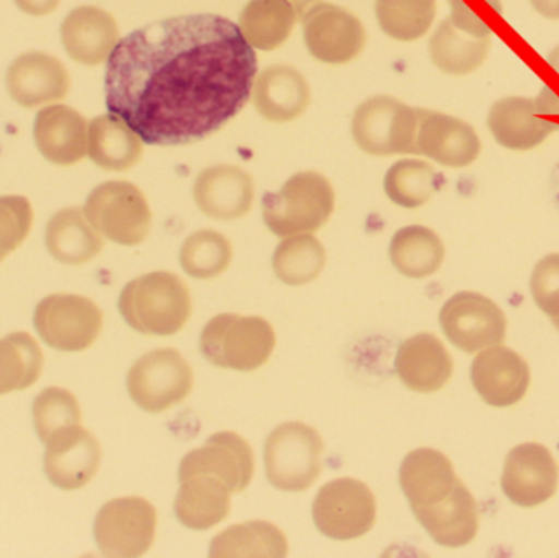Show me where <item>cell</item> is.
Wrapping results in <instances>:
<instances>
[{"instance_id": "cell-1", "label": "cell", "mask_w": 559, "mask_h": 558, "mask_svg": "<svg viewBox=\"0 0 559 558\" xmlns=\"http://www.w3.org/2000/svg\"><path fill=\"white\" fill-rule=\"evenodd\" d=\"M255 78L258 56L231 20L173 16L118 41L105 72V104L143 143L180 146L229 123Z\"/></svg>"}, {"instance_id": "cell-2", "label": "cell", "mask_w": 559, "mask_h": 558, "mask_svg": "<svg viewBox=\"0 0 559 558\" xmlns=\"http://www.w3.org/2000/svg\"><path fill=\"white\" fill-rule=\"evenodd\" d=\"M400 484L417 521L437 544L462 547L475 539L478 508L442 452L424 448L407 454Z\"/></svg>"}, {"instance_id": "cell-3", "label": "cell", "mask_w": 559, "mask_h": 558, "mask_svg": "<svg viewBox=\"0 0 559 558\" xmlns=\"http://www.w3.org/2000/svg\"><path fill=\"white\" fill-rule=\"evenodd\" d=\"M118 308L124 321L138 333L173 336L190 320L192 297L179 275L151 272L123 288Z\"/></svg>"}, {"instance_id": "cell-4", "label": "cell", "mask_w": 559, "mask_h": 558, "mask_svg": "<svg viewBox=\"0 0 559 558\" xmlns=\"http://www.w3.org/2000/svg\"><path fill=\"white\" fill-rule=\"evenodd\" d=\"M331 182L314 170L298 173L278 192L267 193L262 202L265 225L280 238L312 235L334 212Z\"/></svg>"}, {"instance_id": "cell-5", "label": "cell", "mask_w": 559, "mask_h": 558, "mask_svg": "<svg viewBox=\"0 0 559 558\" xmlns=\"http://www.w3.org/2000/svg\"><path fill=\"white\" fill-rule=\"evenodd\" d=\"M277 336L261 317L223 313L213 318L202 331L200 349L213 366L252 372L269 363Z\"/></svg>"}, {"instance_id": "cell-6", "label": "cell", "mask_w": 559, "mask_h": 558, "mask_svg": "<svg viewBox=\"0 0 559 558\" xmlns=\"http://www.w3.org/2000/svg\"><path fill=\"white\" fill-rule=\"evenodd\" d=\"M324 442L311 426L289 422L278 426L265 441L267 480L283 491H305L321 474Z\"/></svg>"}, {"instance_id": "cell-7", "label": "cell", "mask_w": 559, "mask_h": 558, "mask_svg": "<svg viewBox=\"0 0 559 558\" xmlns=\"http://www.w3.org/2000/svg\"><path fill=\"white\" fill-rule=\"evenodd\" d=\"M84 213L102 236L121 246L141 245L153 222L146 197L127 180H108L95 187Z\"/></svg>"}, {"instance_id": "cell-8", "label": "cell", "mask_w": 559, "mask_h": 558, "mask_svg": "<svg viewBox=\"0 0 559 558\" xmlns=\"http://www.w3.org/2000/svg\"><path fill=\"white\" fill-rule=\"evenodd\" d=\"M420 108L407 107L388 95L368 98L352 118V136L373 156L414 154Z\"/></svg>"}, {"instance_id": "cell-9", "label": "cell", "mask_w": 559, "mask_h": 558, "mask_svg": "<svg viewBox=\"0 0 559 558\" xmlns=\"http://www.w3.org/2000/svg\"><path fill=\"white\" fill-rule=\"evenodd\" d=\"M35 328L52 349L81 353L100 336L104 313L91 298L82 295H49L36 307Z\"/></svg>"}, {"instance_id": "cell-10", "label": "cell", "mask_w": 559, "mask_h": 558, "mask_svg": "<svg viewBox=\"0 0 559 558\" xmlns=\"http://www.w3.org/2000/svg\"><path fill=\"white\" fill-rule=\"evenodd\" d=\"M312 520L329 539H358L374 526L377 500L364 482L335 478L316 495Z\"/></svg>"}, {"instance_id": "cell-11", "label": "cell", "mask_w": 559, "mask_h": 558, "mask_svg": "<svg viewBox=\"0 0 559 558\" xmlns=\"http://www.w3.org/2000/svg\"><path fill=\"white\" fill-rule=\"evenodd\" d=\"M192 389V367L176 349L144 354L128 373V392L144 412H166L182 403Z\"/></svg>"}, {"instance_id": "cell-12", "label": "cell", "mask_w": 559, "mask_h": 558, "mask_svg": "<svg viewBox=\"0 0 559 558\" xmlns=\"http://www.w3.org/2000/svg\"><path fill=\"white\" fill-rule=\"evenodd\" d=\"M157 511L140 497L108 501L95 518L94 536L102 556L141 557L156 539Z\"/></svg>"}, {"instance_id": "cell-13", "label": "cell", "mask_w": 559, "mask_h": 558, "mask_svg": "<svg viewBox=\"0 0 559 558\" xmlns=\"http://www.w3.org/2000/svg\"><path fill=\"white\" fill-rule=\"evenodd\" d=\"M301 20L306 48L318 61L347 64L364 51L367 43L364 23L347 9L319 2Z\"/></svg>"}, {"instance_id": "cell-14", "label": "cell", "mask_w": 559, "mask_h": 558, "mask_svg": "<svg viewBox=\"0 0 559 558\" xmlns=\"http://www.w3.org/2000/svg\"><path fill=\"white\" fill-rule=\"evenodd\" d=\"M440 327L453 346L473 354L501 344L508 321L495 301L475 292H460L443 305Z\"/></svg>"}, {"instance_id": "cell-15", "label": "cell", "mask_w": 559, "mask_h": 558, "mask_svg": "<svg viewBox=\"0 0 559 558\" xmlns=\"http://www.w3.org/2000/svg\"><path fill=\"white\" fill-rule=\"evenodd\" d=\"M481 153V141L472 124L460 118L420 108L414 154L447 167H466Z\"/></svg>"}, {"instance_id": "cell-16", "label": "cell", "mask_w": 559, "mask_h": 558, "mask_svg": "<svg viewBox=\"0 0 559 558\" xmlns=\"http://www.w3.org/2000/svg\"><path fill=\"white\" fill-rule=\"evenodd\" d=\"M559 467L554 455L540 444L518 446L506 461L502 490L512 503L534 508L554 497Z\"/></svg>"}, {"instance_id": "cell-17", "label": "cell", "mask_w": 559, "mask_h": 558, "mask_svg": "<svg viewBox=\"0 0 559 558\" xmlns=\"http://www.w3.org/2000/svg\"><path fill=\"white\" fill-rule=\"evenodd\" d=\"M45 446L46 477L61 490L84 488L100 468V442L82 425L55 436Z\"/></svg>"}, {"instance_id": "cell-18", "label": "cell", "mask_w": 559, "mask_h": 558, "mask_svg": "<svg viewBox=\"0 0 559 558\" xmlns=\"http://www.w3.org/2000/svg\"><path fill=\"white\" fill-rule=\"evenodd\" d=\"M10 97L25 108L62 100L71 91V75L56 56L32 51L19 56L7 71Z\"/></svg>"}, {"instance_id": "cell-19", "label": "cell", "mask_w": 559, "mask_h": 558, "mask_svg": "<svg viewBox=\"0 0 559 558\" xmlns=\"http://www.w3.org/2000/svg\"><path fill=\"white\" fill-rule=\"evenodd\" d=\"M254 468V451L249 442L236 432L223 431L212 436L203 448L189 452L179 474H212L225 482L233 494H241L251 485Z\"/></svg>"}, {"instance_id": "cell-20", "label": "cell", "mask_w": 559, "mask_h": 558, "mask_svg": "<svg viewBox=\"0 0 559 558\" xmlns=\"http://www.w3.org/2000/svg\"><path fill=\"white\" fill-rule=\"evenodd\" d=\"M254 179L238 166L219 164L202 170L193 186L200 212L215 219H238L254 205Z\"/></svg>"}, {"instance_id": "cell-21", "label": "cell", "mask_w": 559, "mask_h": 558, "mask_svg": "<svg viewBox=\"0 0 559 558\" xmlns=\"http://www.w3.org/2000/svg\"><path fill=\"white\" fill-rule=\"evenodd\" d=\"M66 52L79 64L98 66L108 61L120 41V29L111 13L100 7L72 10L61 25Z\"/></svg>"}, {"instance_id": "cell-22", "label": "cell", "mask_w": 559, "mask_h": 558, "mask_svg": "<svg viewBox=\"0 0 559 558\" xmlns=\"http://www.w3.org/2000/svg\"><path fill=\"white\" fill-rule=\"evenodd\" d=\"M473 385L488 405L504 408L524 399L531 382L527 363L514 351L492 347L476 357Z\"/></svg>"}, {"instance_id": "cell-23", "label": "cell", "mask_w": 559, "mask_h": 558, "mask_svg": "<svg viewBox=\"0 0 559 558\" xmlns=\"http://www.w3.org/2000/svg\"><path fill=\"white\" fill-rule=\"evenodd\" d=\"M36 147L56 166H74L87 154V120L74 108L51 105L36 115Z\"/></svg>"}, {"instance_id": "cell-24", "label": "cell", "mask_w": 559, "mask_h": 558, "mask_svg": "<svg viewBox=\"0 0 559 558\" xmlns=\"http://www.w3.org/2000/svg\"><path fill=\"white\" fill-rule=\"evenodd\" d=\"M488 124L495 140L514 151L534 150L559 131L557 124L542 115L537 100L527 97H506L496 102L489 111Z\"/></svg>"}, {"instance_id": "cell-25", "label": "cell", "mask_w": 559, "mask_h": 558, "mask_svg": "<svg viewBox=\"0 0 559 558\" xmlns=\"http://www.w3.org/2000/svg\"><path fill=\"white\" fill-rule=\"evenodd\" d=\"M180 488L174 510L177 520L193 531L215 527L231 511V488L215 475L179 474Z\"/></svg>"}, {"instance_id": "cell-26", "label": "cell", "mask_w": 559, "mask_h": 558, "mask_svg": "<svg viewBox=\"0 0 559 558\" xmlns=\"http://www.w3.org/2000/svg\"><path fill=\"white\" fill-rule=\"evenodd\" d=\"M396 372L401 382L413 392L436 393L452 377V357L439 337L417 334L404 341L397 349Z\"/></svg>"}, {"instance_id": "cell-27", "label": "cell", "mask_w": 559, "mask_h": 558, "mask_svg": "<svg viewBox=\"0 0 559 558\" xmlns=\"http://www.w3.org/2000/svg\"><path fill=\"white\" fill-rule=\"evenodd\" d=\"M252 98L265 120L286 123L305 114L311 91L306 79L295 68L275 64L255 78Z\"/></svg>"}, {"instance_id": "cell-28", "label": "cell", "mask_w": 559, "mask_h": 558, "mask_svg": "<svg viewBox=\"0 0 559 558\" xmlns=\"http://www.w3.org/2000/svg\"><path fill=\"white\" fill-rule=\"evenodd\" d=\"M45 236L49 254L66 265L87 264L104 249L100 233L78 206L56 213L46 226Z\"/></svg>"}, {"instance_id": "cell-29", "label": "cell", "mask_w": 559, "mask_h": 558, "mask_svg": "<svg viewBox=\"0 0 559 558\" xmlns=\"http://www.w3.org/2000/svg\"><path fill=\"white\" fill-rule=\"evenodd\" d=\"M87 153L102 169L123 173L140 163L143 140L117 115H102L88 127Z\"/></svg>"}, {"instance_id": "cell-30", "label": "cell", "mask_w": 559, "mask_h": 558, "mask_svg": "<svg viewBox=\"0 0 559 558\" xmlns=\"http://www.w3.org/2000/svg\"><path fill=\"white\" fill-rule=\"evenodd\" d=\"M295 9L288 0H251L239 16V29L254 49L274 51L295 28Z\"/></svg>"}, {"instance_id": "cell-31", "label": "cell", "mask_w": 559, "mask_h": 558, "mask_svg": "<svg viewBox=\"0 0 559 558\" xmlns=\"http://www.w3.org/2000/svg\"><path fill=\"white\" fill-rule=\"evenodd\" d=\"M390 258L396 271L406 277L426 278L439 271L445 246L432 229L406 226L391 239Z\"/></svg>"}, {"instance_id": "cell-32", "label": "cell", "mask_w": 559, "mask_h": 558, "mask_svg": "<svg viewBox=\"0 0 559 558\" xmlns=\"http://www.w3.org/2000/svg\"><path fill=\"white\" fill-rule=\"evenodd\" d=\"M210 556L226 557H286L288 541L275 524L265 521L236 524L219 533L210 544Z\"/></svg>"}, {"instance_id": "cell-33", "label": "cell", "mask_w": 559, "mask_h": 558, "mask_svg": "<svg viewBox=\"0 0 559 558\" xmlns=\"http://www.w3.org/2000/svg\"><path fill=\"white\" fill-rule=\"evenodd\" d=\"M41 347L28 333H12L0 340V395L35 385L41 376Z\"/></svg>"}, {"instance_id": "cell-34", "label": "cell", "mask_w": 559, "mask_h": 558, "mask_svg": "<svg viewBox=\"0 0 559 558\" xmlns=\"http://www.w3.org/2000/svg\"><path fill=\"white\" fill-rule=\"evenodd\" d=\"M272 265L283 284L299 287L321 275L325 265V251L314 236H288L275 249Z\"/></svg>"}, {"instance_id": "cell-35", "label": "cell", "mask_w": 559, "mask_h": 558, "mask_svg": "<svg viewBox=\"0 0 559 558\" xmlns=\"http://www.w3.org/2000/svg\"><path fill=\"white\" fill-rule=\"evenodd\" d=\"M442 179L426 161L403 159L390 167L384 177L388 199L404 209H417L432 199Z\"/></svg>"}, {"instance_id": "cell-36", "label": "cell", "mask_w": 559, "mask_h": 558, "mask_svg": "<svg viewBox=\"0 0 559 558\" xmlns=\"http://www.w3.org/2000/svg\"><path fill=\"white\" fill-rule=\"evenodd\" d=\"M233 261L231 242L215 229H202L186 239L180 249V265L199 281L218 277Z\"/></svg>"}, {"instance_id": "cell-37", "label": "cell", "mask_w": 559, "mask_h": 558, "mask_svg": "<svg viewBox=\"0 0 559 558\" xmlns=\"http://www.w3.org/2000/svg\"><path fill=\"white\" fill-rule=\"evenodd\" d=\"M436 0H377L381 29L400 41H414L429 29Z\"/></svg>"}, {"instance_id": "cell-38", "label": "cell", "mask_w": 559, "mask_h": 558, "mask_svg": "<svg viewBox=\"0 0 559 558\" xmlns=\"http://www.w3.org/2000/svg\"><path fill=\"white\" fill-rule=\"evenodd\" d=\"M33 419L39 441L46 444L55 436L81 426V406L68 390L49 387L36 396Z\"/></svg>"}, {"instance_id": "cell-39", "label": "cell", "mask_w": 559, "mask_h": 558, "mask_svg": "<svg viewBox=\"0 0 559 558\" xmlns=\"http://www.w3.org/2000/svg\"><path fill=\"white\" fill-rule=\"evenodd\" d=\"M430 55L437 68L453 75L475 71L485 59V51L481 48H472L459 41L455 33L450 28V22L443 23L439 32L433 35L430 41Z\"/></svg>"}, {"instance_id": "cell-40", "label": "cell", "mask_w": 559, "mask_h": 558, "mask_svg": "<svg viewBox=\"0 0 559 558\" xmlns=\"http://www.w3.org/2000/svg\"><path fill=\"white\" fill-rule=\"evenodd\" d=\"M32 226L33 210L25 197H0V262L23 245Z\"/></svg>"}, {"instance_id": "cell-41", "label": "cell", "mask_w": 559, "mask_h": 558, "mask_svg": "<svg viewBox=\"0 0 559 558\" xmlns=\"http://www.w3.org/2000/svg\"><path fill=\"white\" fill-rule=\"evenodd\" d=\"M532 297L544 313L559 317V254H550L535 265L531 281Z\"/></svg>"}, {"instance_id": "cell-42", "label": "cell", "mask_w": 559, "mask_h": 558, "mask_svg": "<svg viewBox=\"0 0 559 558\" xmlns=\"http://www.w3.org/2000/svg\"><path fill=\"white\" fill-rule=\"evenodd\" d=\"M61 0H15L16 7L33 16H43L58 9Z\"/></svg>"}, {"instance_id": "cell-43", "label": "cell", "mask_w": 559, "mask_h": 558, "mask_svg": "<svg viewBox=\"0 0 559 558\" xmlns=\"http://www.w3.org/2000/svg\"><path fill=\"white\" fill-rule=\"evenodd\" d=\"M321 2V0H288L289 5L295 9L296 15L305 16V13L308 12V10H311L312 7L318 5V3Z\"/></svg>"}, {"instance_id": "cell-44", "label": "cell", "mask_w": 559, "mask_h": 558, "mask_svg": "<svg viewBox=\"0 0 559 558\" xmlns=\"http://www.w3.org/2000/svg\"><path fill=\"white\" fill-rule=\"evenodd\" d=\"M551 64L559 72V55H555V58H551Z\"/></svg>"}, {"instance_id": "cell-45", "label": "cell", "mask_w": 559, "mask_h": 558, "mask_svg": "<svg viewBox=\"0 0 559 558\" xmlns=\"http://www.w3.org/2000/svg\"><path fill=\"white\" fill-rule=\"evenodd\" d=\"M551 321H554L555 328H557V330L559 331V317L551 318Z\"/></svg>"}]
</instances>
